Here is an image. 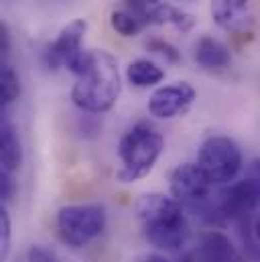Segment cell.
<instances>
[{"label":"cell","mask_w":260,"mask_h":262,"mask_svg":"<svg viewBox=\"0 0 260 262\" xmlns=\"http://www.w3.org/2000/svg\"><path fill=\"white\" fill-rule=\"evenodd\" d=\"M85 31H88V23L83 18H75V20L67 23L59 31L57 39L47 47L45 66L49 69H59V67L67 66V61L81 51Z\"/></svg>","instance_id":"9c48e42d"},{"label":"cell","mask_w":260,"mask_h":262,"mask_svg":"<svg viewBox=\"0 0 260 262\" xmlns=\"http://www.w3.org/2000/svg\"><path fill=\"white\" fill-rule=\"evenodd\" d=\"M197 167L211 185H230L242 169V150L230 136H209L197 150Z\"/></svg>","instance_id":"5b68a950"},{"label":"cell","mask_w":260,"mask_h":262,"mask_svg":"<svg viewBox=\"0 0 260 262\" xmlns=\"http://www.w3.org/2000/svg\"><path fill=\"white\" fill-rule=\"evenodd\" d=\"M195 98H197V92L191 83L175 81L153 92V96L148 98V112L155 118L169 120L185 114L193 106Z\"/></svg>","instance_id":"ba28073f"},{"label":"cell","mask_w":260,"mask_h":262,"mask_svg":"<svg viewBox=\"0 0 260 262\" xmlns=\"http://www.w3.org/2000/svg\"><path fill=\"white\" fill-rule=\"evenodd\" d=\"M146 49L153 51L155 55L163 57V59L169 61V63H177V61L181 59V53L177 51V47H173L169 41H163V39H150V41L146 43Z\"/></svg>","instance_id":"ac0fdd59"},{"label":"cell","mask_w":260,"mask_h":262,"mask_svg":"<svg viewBox=\"0 0 260 262\" xmlns=\"http://www.w3.org/2000/svg\"><path fill=\"white\" fill-rule=\"evenodd\" d=\"M195 61L201 69L207 71H220L232 63V53L226 43H222L215 37L203 35L195 43Z\"/></svg>","instance_id":"7c38bea8"},{"label":"cell","mask_w":260,"mask_h":262,"mask_svg":"<svg viewBox=\"0 0 260 262\" xmlns=\"http://www.w3.org/2000/svg\"><path fill=\"white\" fill-rule=\"evenodd\" d=\"M134 262H171V260H167L161 254H142V256H138Z\"/></svg>","instance_id":"cb8c5ba5"},{"label":"cell","mask_w":260,"mask_h":262,"mask_svg":"<svg viewBox=\"0 0 260 262\" xmlns=\"http://www.w3.org/2000/svg\"><path fill=\"white\" fill-rule=\"evenodd\" d=\"M191 262H244V258L226 234L207 232L193 250Z\"/></svg>","instance_id":"30bf717a"},{"label":"cell","mask_w":260,"mask_h":262,"mask_svg":"<svg viewBox=\"0 0 260 262\" xmlns=\"http://www.w3.org/2000/svg\"><path fill=\"white\" fill-rule=\"evenodd\" d=\"M248 4L250 0H211L209 12L218 27L232 31L242 23Z\"/></svg>","instance_id":"4fadbf2b"},{"label":"cell","mask_w":260,"mask_h":262,"mask_svg":"<svg viewBox=\"0 0 260 262\" xmlns=\"http://www.w3.org/2000/svg\"><path fill=\"white\" fill-rule=\"evenodd\" d=\"M110 27L122 37H136L146 25L142 18L130 12L128 8H118V10H112L110 14Z\"/></svg>","instance_id":"2e32d148"},{"label":"cell","mask_w":260,"mask_h":262,"mask_svg":"<svg viewBox=\"0 0 260 262\" xmlns=\"http://www.w3.org/2000/svg\"><path fill=\"white\" fill-rule=\"evenodd\" d=\"M260 207V181L256 177H246L230 183L215 201V215L230 222L244 224Z\"/></svg>","instance_id":"52a82bcc"},{"label":"cell","mask_w":260,"mask_h":262,"mask_svg":"<svg viewBox=\"0 0 260 262\" xmlns=\"http://www.w3.org/2000/svg\"><path fill=\"white\" fill-rule=\"evenodd\" d=\"M106 209L100 203H73L57 213L59 238L71 248H83L106 230Z\"/></svg>","instance_id":"277c9868"},{"label":"cell","mask_w":260,"mask_h":262,"mask_svg":"<svg viewBox=\"0 0 260 262\" xmlns=\"http://www.w3.org/2000/svg\"><path fill=\"white\" fill-rule=\"evenodd\" d=\"M148 25H171L181 33H189L195 27V16L185 12L179 6H173L169 2H161L150 14H148Z\"/></svg>","instance_id":"5bb4252c"},{"label":"cell","mask_w":260,"mask_h":262,"mask_svg":"<svg viewBox=\"0 0 260 262\" xmlns=\"http://www.w3.org/2000/svg\"><path fill=\"white\" fill-rule=\"evenodd\" d=\"M171 197H175L185 209L199 211V215L215 213V201H211V181L203 175L197 163L179 165L169 179Z\"/></svg>","instance_id":"8992f818"},{"label":"cell","mask_w":260,"mask_h":262,"mask_svg":"<svg viewBox=\"0 0 260 262\" xmlns=\"http://www.w3.org/2000/svg\"><path fill=\"white\" fill-rule=\"evenodd\" d=\"M10 240H12V224L6 207L0 209V248H2V260L8 258L10 252Z\"/></svg>","instance_id":"d6986e66"},{"label":"cell","mask_w":260,"mask_h":262,"mask_svg":"<svg viewBox=\"0 0 260 262\" xmlns=\"http://www.w3.org/2000/svg\"><path fill=\"white\" fill-rule=\"evenodd\" d=\"M126 77L134 88H153L165 79V71L148 59H136L126 69Z\"/></svg>","instance_id":"9a60e30c"},{"label":"cell","mask_w":260,"mask_h":262,"mask_svg":"<svg viewBox=\"0 0 260 262\" xmlns=\"http://www.w3.org/2000/svg\"><path fill=\"white\" fill-rule=\"evenodd\" d=\"M252 177H256V179L260 181V159L252 163Z\"/></svg>","instance_id":"d4e9b609"},{"label":"cell","mask_w":260,"mask_h":262,"mask_svg":"<svg viewBox=\"0 0 260 262\" xmlns=\"http://www.w3.org/2000/svg\"><path fill=\"white\" fill-rule=\"evenodd\" d=\"M20 96V77L8 63L0 69V106L6 110L10 104H14Z\"/></svg>","instance_id":"e0dca14e"},{"label":"cell","mask_w":260,"mask_h":262,"mask_svg":"<svg viewBox=\"0 0 260 262\" xmlns=\"http://www.w3.org/2000/svg\"><path fill=\"white\" fill-rule=\"evenodd\" d=\"M23 165V142L16 126L6 118L0 122V171L14 175Z\"/></svg>","instance_id":"8fae6325"},{"label":"cell","mask_w":260,"mask_h":262,"mask_svg":"<svg viewBox=\"0 0 260 262\" xmlns=\"http://www.w3.org/2000/svg\"><path fill=\"white\" fill-rule=\"evenodd\" d=\"M0 53L6 57L10 53V31L6 23H0Z\"/></svg>","instance_id":"603a6c76"},{"label":"cell","mask_w":260,"mask_h":262,"mask_svg":"<svg viewBox=\"0 0 260 262\" xmlns=\"http://www.w3.org/2000/svg\"><path fill=\"white\" fill-rule=\"evenodd\" d=\"M163 150L165 138L155 126H150L148 122L134 124L118 142V159L122 165L116 173L118 181L136 183L138 179L146 177L157 165Z\"/></svg>","instance_id":"3957f363"},{"label":"cell","mask_w":260,"mask_h":262,"mask_svg":"<svg viewBox=\"0 0 260 262\" xmlns=\"http://www.w3.org/2000/svg\"><path fill=\"white\" fill-rule=\"evenodd\" d=\"M254 238H256V242L260 244V215L256 217V222H254Z\"/></svg>","instance_id":"484cf974"},{"label":"cell","mask_w":260,"mask_h":262,"mask_svg":"<svg viewBox=\"0 0 260 262\" xmlns=\"http://www.w3.org/2000/svg\"><path fill=\"white\" fill-rule=\"evenodd\" d=\"M27 262H59L57 254L53 250H49L47 246H41V244H35L29 248L27 252Z\"/></svg>","instance_id":"44dd1931"},{"label":"cell","mask_w":260,"mask_h":262,"mask_svg":"<svg viewBox=\"0 0 260 262\" xmlns=\"http://www.w3.org/2000/svg\"><path fill=\"white\" fill-rule=\"evenodd\" d=\"M120 90L122 79L114 55L104 49H90L85 69L71 88V102L83 112L102 114L116 104Z\"/></svg>","instance_id":"6da1fadb"},{"label":"cell","mask_w":260,"mask_h":262,"mask_svg":"<svg viewBox=\"0 0 260 262\" xmlns=\"http://www.w3.org/2000/svg\"><path fill=\"white\" fill-rule=\"evenodd\" d=\"M163 0H124V6L130 12H134L138 18L144 20V25H148V14L161 4Z\"/></svg>","instance_id":"ffe728a7"},{"label":"cell","mask_w":260,"mask_h":262,"mask_svg":"<svg viewBox=\"0 0 260 262\" xmlns=\"http://www.w3.org/2000/svg\"><path fill=\"white\" fill-rule=\"evenodd\" d=\"M14 189H16V185L12 181V175L0 171V197H2V201H10L14 195Z\"/></svg>","instance_id":"7402d4cb"},{"label":"cell","mask_w":260,"mask_h":262,"mask_svg":"<svg viewBox=\"0 0 260 262\" xmlns=\"http://www.w3.org/2000/svg\"><path fill=\"white\" fill-rule=\"evenodd\" d=\"M136 215L150 246L167 252L183 248L189 240L185 207L165 193H148L136 203Z\"/></svg>","instance_id":"7a4b0ae2"}]
</instances>
